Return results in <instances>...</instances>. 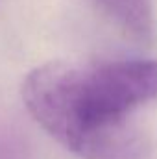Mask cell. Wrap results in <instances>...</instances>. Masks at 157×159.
<instances>
[{
  "label": "cell",
  "instance_id": "7a4b0ae2",
  "mask_svg": "<svg viewBox=\"0 0 157 159\" xmlns=\"http://www.w3.org/2000/svg\"><path fill=\"white\" fill-rule=\"evenodd\" d=\"M100 11L131 39L148 43L154 37V0H92Z\"/></svg>",
  "mask_w": 157,
  "mask_h": 159
},
{
  "label": "cell",
  "instance_id": "6da1fadb",
  "mask_svg": "<svg viewBox=\"0 0 157 159\" xmlns=\"http://www.w3.org/2000/svg\"><path fill=\"white\" fill-rule=\"evenodd\" d=\"M155 98L157 57L52 61L22 83L30 115L79 159H146L150 143L129 117Z\"/></svg>",
  "mask_w": 157,
  "mask_h": 159
}]
</instances>
